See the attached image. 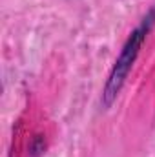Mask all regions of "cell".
Instances as JSON below:
<instances>
[{
  "instance_id": "obj_1",
  "label": "cell",
  "mask_w": 155,
  "mask_h": 157,
  "mask_svg": "<svg viewBox=\"0 0 155 157\" xmlns=\"http://www.w3.org/2000/svg\"><path fill=\"white\" fill-rule=\"evenodd\" d=\"M153 22H155V9H152L144 17L141 26H137L131 31V35L128 37L122 51H120V55H119V59L115 60V66H113V70L110 73V78H108V82L104 86V93H102L104 106H110L113 102V99L119 95V91L122 90V86H124V82L128 78V73H130V70H131L137 55H139V49H141L142 42L146 39L148 31L152 29Z\"/></svg>"
}]
</instances>
